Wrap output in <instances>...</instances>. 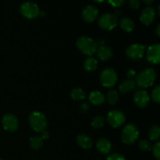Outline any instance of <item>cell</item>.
I'll list each match as a JSON object with an SVG mask.
<instances>
[{
  "instance_id": "12",
  "label": "cell",
  "mask_w": 160,
  "mask_h": 160,
  "mask_svg": "<svg viewBox=\"0 0 160 160\" xmlns=\"http://www.w3.org/2000/svg\"><path fill=\"white\" fill-rule=\"evenodd\" d=\"M156 12L153 7H146L145 9H143L141 14L140 20L143 24L145 25H149L154 21L155 18H156Z\"/></svg>"
},
{
  "instance_id": "31",
  "label": "cell",
  "mask_w": 160,
  "mask_h": 160,
  "mask_svg": "<svg viewBox=\"0 0 160 160\" xmlns=\"http://www.w3.org/2000/svg\"><path fill=\"white\" fill-rule=\"evenodd\" d=\"M108 2L114 7H120L124 4L125 0H108Z\"/></svg>"
},
{
  "instance_id": "23",
  "label": "cell",
  "mask_w": 160,
  "mask_h": 160,
  "mask_svg": "<svg viewBox=\"0 0 160 160\" xmlns=\"http://www.w3.org/2000/svg\"><path fill=\"white\" fill-rule=\"evenodd\" d=\"M70 96L75 101H81L84 100L86 97V94L83 89L77 88L73 89V91L70 93Z\"/></svg>"
},
{
  "instance_id": "24",
  "label": "cell",
  "mask_w": 160,
  "mask_h": 160,
  "mask_svg": "<svg viewBox=\"0 0 160 160\" xmlns=\"http://www.w3.org/2000/svg\"><path fill=\"white\" fill-rule=\"evenodd\" d=\"M149 138L152 141H156L159 138L160 136V128L157 125H154L150 128L148 131Z\"/></svg>"
},
{
  "instance_id": "7",
  "label": "cell",
  "mask_w": 160,
  "mask_h": 160,
  "mask_svg": "<svg viewBox=\"0 0 160 160\" xmlns=\"http://www.w3.org/2000/svg\"><path fill=\"white\" fill-rule=\"evenodd\" d=\"M98 22L100 28L107 31H111L117 27L118 19L117 15L113 13H105L98 18Z\"/></svg>"
},
{
  "instance_id": "39",
  "label": "cell",
  "mask_w": 160,
  "mask_h": 160,
  "mask_svg": "<svg viewBox=\"0 0 160 160\" xmlns=\"http://www.w3.org/2000/svg\"><path fill=\"white\" fill-rule=\"evenodd\" d=\"M0 160H2V159H0Z\"/></svg>"
},
{
  "instance_id": "20",
  "label": "cell",
  "mask_w": 160,
  "mask_h": 160,
  "mask_svg": "<svg viewBox=\"0 0 160 160\" xmlns=\"http://www.w3.org/2000/svg\"><path fill=\"white\" fill-rule=\"evenodd\" d=\"M120 28L126 32H131L134 29V23L129 17H123L120 21Z\"/></svg>"
},
{
  "instance_id": "9",
  "label": "cell",
  "mask_w": 160,
  "mask_h": 160,
  "mask_svg": "<svg viewBox=\"0 0 160 160\" xmlns=\"http://www.w3.org/2000/svg\"><path fill=\"white\" fill-rule=\"evenodd\" d=\"M145 49H146L145 46L142 44H133L128 47L126 50V55L131 59L138 60L142 59L145 56Z\"/></svg>"
},
{
  "instance_id": "8",
  "label": "cell",
  "mask_w": 160,
  "mask_h": 160,
  "mask_svg": "<svg viewBox=\"0 0 160 160\" xmlns=\"http://www.w3.org/2000/svg\"><path fill=\"white\" fill-rule=\"evenodd\" d=\"M107 121L109 124L112 128H119L125 122V115L122 111L114 109L109 111L107 114Z\"/></svg>"
},
{
  "instance_id": "21",
  "label": "cell",
  "mask_w": 160,
  "mask_h": 160,
  "mask_svg": "<svg viewBox=\"0 0 160 160\" xmlns=\"http://www.w3.org/2000/svg\"><path fill=\"white\" fill-rule=\"evenodd\" d=\"M98 67V61L93 57H88L85 59L84 62V68L86 71H95Z\"/></svg>"
},
{
  "instance_id": "3",
  "label": "cell",
  "mask_w": 160,
  "mask_h": 160,
  "mask_svg": "<svg viewBox=\"0 0 160 160\" xmlns=\"http://www.w3.org/2000/svg\"><path fill=\"white\" fill-rule=\"evenodd\" d=\"M29 123L31 128L36 132H44L48 125L45 116L39 111H34L30 114Z\"/></svg>"
},
{
  "instance_id": "15",
  "label": "cell",
  "mask_w": 160,
  "mask_h": 160,
  "mask_svg": "<svg viewBox=\"0 0 160 160\" xmlns=\"http://www.w3.org/2000/svg\"><path fill=\"white\" fill-rule=\"evenodd\" d=\"M96 52L98 57L103 61L109 60V59L112 58V54H113L112 48L106 45H102L101 47H99L97 49Z\"/></svg>"
},
{
  "instance_id": "25",
  "label": "cell",
  "mask_w": 160,
  "mask_h": 160,
  "mask_svg": "<svg viewBox=\"0 0 160 160\" xmlns=\"http://www.w3.org/2000/svg\"><path fill=\"white\" fill-rule=\"evenodd\" d=\"M105 124V119L102 116H97L94 117L93 120H92V126L95 129H99L102 128Z\"/></svg>"
},
{
  "instance_id": "36",
  "label": "cell",
  "mask_w": 160,
  "mask_h": 160,
  "mask_svg": "<svg viewBox=\"0 0 160 160\" xmlns=\"http://www.w3.org/2000/svg\"><path fill=\"white\" fill-rule=\"evenodd\" d=\"M142 2L146 5H151L154 2V0H142Z\"/></svg>"
},
{
  "instance_id": "14",
  "label": "cell",
  "mask_w": 160,
  "mask_h": 160,
  "mask_svg": "<svg viewBox=\"0 0 160 160\" xmlns=\"http://www.w3.org/2000/svg\"><path fill=\"white\" fill-rule=\"evenodd\" d=\"M98 10L95 6H88L83 9L82 11V17L86 22H93L96 20L98 17Z\"/></svg>"
},
{
  "instance_id": "29",
  "label": "cell",
  "mask_w": 160,
  "mask_h": 160,
  "mask_svg": "<svg viewBox=\"0 0 160 160\" xmlns=\"http://www.w3.org/2000/svg\"><path fill=\"white\" fill-rule=\"evenodd\" d=\"M152 152L153 156L156 157V159L158 160L160 159V143L156 142L154 144V145L152 146Z\"/></svg>"
},
{
  "instance_id": "6",
  "label": "cell",
  "mask_w": 160,
  "mask_h": 160,
  "mask_svg": "<svg viewBox=\"0 0 160 160\" xmlns=\"http://www.w3.org/2000/svg\"><path fill=\"white\" fill-rule=\"evenodd\" d=\"M117 81V74L113 69L107 68L100 74V82L104 87L112 88Z\"/></svg>"
},
{
  "instance_id": "35",
  "label": "cell",
  "mask_w": 160,
  "mask_h": 160,
  "mask_svg": "<svg viewBox=\"0 0 160 160\" xmlns=\"http://www.w3.org/2000/svg\"><path fill=\"white\" fill-rule=\"evenodd\" d=\"M42 139L48 138V133L46 132V131H44V132H42Z\"/></svg>"
},
{
  "instance_id": "26",
  "label": "cell",
  "mask_w": 160,
  "mask_h": 160,
  "mask_svg": "<svg viewBox=\"0 0 160 160\" xmlns=\"http://www.w3.org/2000/svg\"><path fill=\"white\" fill-rule=\"evenodd\" d=\"M107 100L109 102V103H110L111 105H114L118 102L119 99V95L117 93V92L116 90H110L108 92L107 95Z\"/></svg>"
},
{
  "instance_id": "28",
  "label": "cell",
  "mask_w": 160,
  "mask_h": 160,
  "mask_svg": "<svg viewBox=\"0 0 160 160\" xmlns=\"http://www.w3.org/2000/svg\"><path fill=\"white\" fill-rule=\"evenodd\" d=\"M152 98L153 101L156 103H159L160 102V88L159 86H156L152 92Z\"/></svg>"
},
{
  "instance_id": "22",
  "label": "cell",
  "mask_w": 160,
  "mask_h": 160,
  "mask_svg": "<svg viewBox=\"0 0 160 160\" xmlns=\"http://www.w3.org/2000/svg\"><path fill=\"white\" fill-rule=\"evenodd\" d=\"M30 146L33 150H39L43 146V139L41 136H33L30 139Z\"/></svg>"
},
{
  "instance_id": "1",
  "label": "cell",
  "mask_w": 160,
  "mask_h": 160,
  "mask_svg": "<svg viewBox=\"0 0 160 160\" xmlns=\"http://www.w3.org/2000/svg\"><path fill=\"white\" fill-rule=\"evenodd\" d=\"M156 79V73L153 69L147 68L142 70L136 77V83L142 88L151 87Z\"/></svg>"
},
{
  "instance_id": "27",
  "label": "cell",
  "mask_w": 160,
  "mask_h": 160,
  "mask_svg": "<svg viewBox=\"0 0 160 160\" xmlns=\"http://www.w3.org/2000/svg\"><path fill=\"white\" fill-rule=\"evenodd\" d=\"M138 146L141 150L142 151H150L152 149V145L147 140H142L138 144Z\"/></svg>"
},
{
  "instance_id": "37",
  "label": "cell",
  "mask_w": 160,
  "mask_h": 160,
  "mask_svg": "<svg viewBox=\"0 0 160 160\" xmlns=\"http://www.w3.org/2000/svg\"><path fill=\"white\" fill-rule=\"evenodd\" d=\"M156 34H157L158 37H159V36H160V25L159 24H158L157 28H156Z\"/></svg>"
},
{
  "instance_id": "33",
  "label": "cell",
  "mask_w": 160,
  "mask_h": 160,
  "mask_svg": "<svg viewBox=\"0 0 160 160\" xmlns=\"http://www.w3.org/2000/svg\"><path fill=\"white\" fill-rule=\"evenodd\" d=\"M88 109H89V104L87 102L82 103V104L81 105V106H80V110H81V112H83V113L87 112L88 111Z\"/></svg>"
},
{
  "instance_id": "19",
  "label": "cell",
  "mask_w": 160,
  "mask_h": 160,
  "mask_svg": "<svg viewBox=\"0 0 160 160\" xmlns=\"http://www.w3.org/2000/svg\"><path fill=\"white\" fill-rule=\"evenodd\" d=\"M135 82H134L133 80L131 79H128V80H125V81H122L120 84V92L122 93L125 94V93H128V92H131L132 90H134V88H135Z\"/></svg>"
},
{
  "instance_id": "2",
  "label": "cell",
  "mask_w": 160,
  "mask_h": 160,
  "mask_svg": "<svg viewBox=\"0 0 160 160\" xmlns=\"http://www.w3.org/2000/svg\"><path fill=\"white\" fill-rule=\"evenodd\" d=\"M77 47L84 55L92 56L96 52L98 44L95 41L87 36H81L77 40Z\"/></svg>"
},
{
  "instance_id": "16",
  "label": "cell",
  "mask_w": 160,
  "mask_h": 160,
  "mask_svg": "<svg viewBox=\"0 0 160 160\" xmlns=\"http://www.w3.org/2000/svg\"><path fill=\"white\" fill-rule=\"evenodd\" d=\"M96 147L98 151L102 154H109L112 148V145L110 142L106 138H100L97 142Z\"/></svg>"
},
{
  "instance_id": "34",
  "label": "cell",
  "mask_w": 160,
  "mask_h": 160,
  "mask_svg": "<svg viewBox=\"0 0 160 160\" xmlns=\"http://www.w3.org/2000/svg\"><path fill=\"white\" fill-rule=\"evenodd\" d=\"M135 75H136V72L134 71V70H129L128 71V73H127V76L130 78H134V77H135Z\"/></svg>"
},
{
  "instance_id": "13",
  "label": "cell",
  "mask_w": 160,
  "mask_h": 160,
  "mask_svg": "<svg viewBox=\"0 0 160 160\" xmlns=\"http://www.w3.org/2000/svg\"><path fill=\"white\" fill-rule=\"evenodd\" d=\"M134 101L138 107L144 108L149 102V95L145 90H139L134 94Z\"/></svg>"
},
{
  "instance_id": "17",
  "label": "cell",
  "mask_w": 160,
  "mask_h": 160,
  "mask_svg": "<svg viewBox=\"0 0 160 160\" xmlns=\"http://www.w3.org/2000/svg\"><path fill=\"white\" fill-rule=\"evenodd\" d=\"M77 142L78 145L84 149H89L92 145V141L87 134H79L77 137Z\"/></svg>"
},
{
  "instance_id": "18",
  "label": "cell",
  "mask_w": 160,
  "mask_h": 160,
  "mask_svg": "<svg viewBox=\"0 0 160 160\" xmlns=\"http://www.w3.org/2000/svg\"><path fill=\"white\" fill-rule=\"evenodd\" d=\"M89 100L95 106H99L105 102V96L101 92L95 91L89 95Z\"/></svg>"
},
{
  "instance_id": "5",
  "label": "cell",
  "mask_w": 160,
  "mask_h": 160,
  "mask_svg": "<svg viewBox=\"0 0 160 160\" xmlns=\"http://www.w3.org/2000/svg\"><path fill=\"white\" fill-rule=\"evenodd\" d=\"M20 13L28 19H34L40 14V9L37 4L31 2H25L20 6Z\"/></svg>"
},
{
  "instance_id": "30",
  "label": "cell",
  "mask_w": 160,
  "mask_h": 160,
  "mask_svg": "<svg viewBox=\"0 0 160 160\" xmlns=\"http://www.w3.org/2000/svg\"><path fill=\"white\" fill-rule=\"evenodd\" d=\"M106 160H126V159L122 155L118 154V153H115V154H112L108 156Z\"/></svg>"
},
{
  "instance_id": "32",
  "label": "cell",
  "mask_w": 160,
  "mask_h": 160,
  "mask_svg": "<svg viewBox=\"0 0 160 160\" xmlns=\"http://www.w3.org/2000/svg\"><path fill=\"white\" fill-rule=\"evenodd\" d=\"M128 3H129V6H131L132 9H138L139 6H140L141 2L140 0H128Z\"/></svg>"
},
{
  "instance_id": "4",
  "label": "cell",
  "mask_w": 160,
  "mask_h": 160,
  "mask_svg": "<svg viewBox=\"0 0 160 160\" xmlns=\"http://www.w3.org/2000/svg\"><path fill=\"white\" fill-rule=\"evenodd\" d=\"M139 136V131L133 123H130L124 127L121 134V139L123 143L131 145L137 140Z\"/></svg>"
},
{
  "instance_id": "38",
  "label": "cell",
  "mask_w": 160,
  "mask_h": 160,
  "mask_svg": "<svg viewBox=\"0 0 160 160\" xmlns=\"http://www.w3.org/2000/svg\"><path fill=\"white\" fill-rule=\"evenodd\" d=\"M93 1L97 2H103L104 0H93Z\"/></svg>"
},
{
  "instance_id": "10",
  "label": "cell",
  "mask_w": 160,
  "mask_h": 160,
  "mask_svg": "<svg viewBox=\"0 0 160 160\" xmlns=\"http://www.w3.org/2000/svg\"><path fill=\"white\" fill-rule=\"evenodd\" d=\"M2 123L3 128L8 132H14L19 127V122L17 117L12 113H7L3 116Z\"/></svg>"
},
{
  "instance_id": "11",
  "label": "cell",
  "mask_w": 160,
  "mask_h": 160,
  "mask_svg": "<svg viewBox=\"0 0 160 160\" xmlns=\"http://www.w3.org/2000/svg\"><path fill=\"white\" fill-rule=\"evenodd\" d=\"M147 59L150 62L158 64L160 62V45L159 44H154L148 47L146 52Z\"/></svg>"
}]
</instances>
